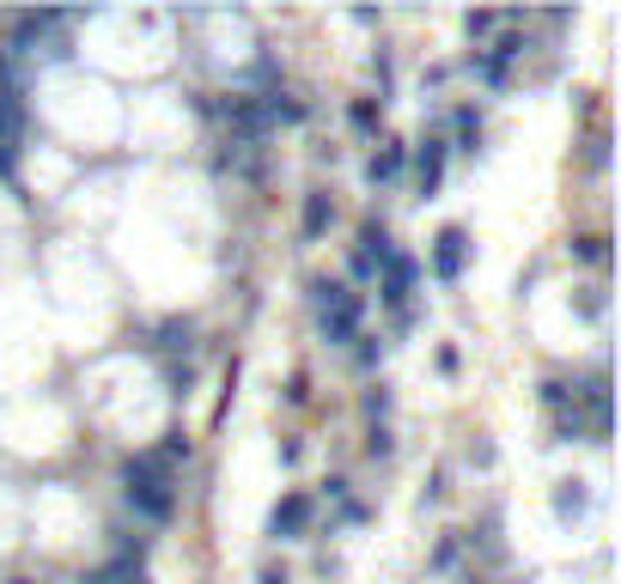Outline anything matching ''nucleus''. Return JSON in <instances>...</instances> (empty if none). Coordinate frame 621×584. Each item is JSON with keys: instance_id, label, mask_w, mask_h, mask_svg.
<instances>
[{"instance_id": "nucleus-7", "label": "nucleus", "mask_w": 621, "mask_h": 584, "mask_svg": "<svg viewBox=\"0 0 621 584\" xmlns=\"http://www.w3.org/2000/svg\"><path fill=\"white\" fill-rule=\"evenodd\" d=\"M335 219V207H329V195H305V214H299V231H305V244H317L324 238V226Z\"/></svg>"}, {"instance_id": "nucleus-14", "label": "nucleus", "mask_w": 621, "mask_h": 584, "mask_svg": "<svg viewBox=\"0 0 621 584\" xmlns=\"http://www.w3.org/2000/svg\"><path fill=\"white\" fill-rule=\"evenodd\" d=\"M378 359H384V341H366V347H359V371H372Z\"/></svg>"}, {"instance_id": "nucleus-8", "label": "nucleus", "mask_w": 621, "mask_h": 584, "mask_svg": "<svg viewBox=\"0 0 621 584\" xmlns=\"http://www.w3.org/2000/svg\"><path fill=\"white\" fill-rule=\"evenodd\" d=\"M415 170H420V189H439V177H445V140H420Z\"/></svg>"}, {"instance_id": "nucleus-11", "label": "nucleus", "mask_w": 621, "mask_h": 584, "mask_svg": "<svg viewBox=\"0 0 621 584\" xmlns=\"http://www.w3.org/2000/svg\"><path fill=\"white\" fill-rule=\"evenodd\" d=\"M347 116H354V128H372V123H378V104H372V98H359Z\"/></svg>"}, {"instance_id": "nucleus-4", "label": "nucleus", "mask_w": 621, "mask_h": 584, "mask_svg": "<svg viewBox=\"0 0 621 584\" xmlns=\"http://www.w3.org/2000/svg\"><path fill=\"white\" fill-rule=\"evenodd\" d=\"M464 262H469L464 226H445V231L433 238V275H439V280H457V275H464Z\"/></svg>"}, {"instance_id": "nucleus-9", "label": "nucleus", "mask_w": 621, "mask_h": 584, "mask_svg": "<svg viewBox=\"0 0 621 584\" xmlns=\"http://www.w3.org/2000/svg\"><path fill=\"white\" fill-rule=\"evenodd\" d=\"M403 147H384V153L372 158V165H366V177H372V183H390V177H396V170H403Z\"/></svg>"}, {"instance_id": "nucleus-16", "label": "nucleus", "mask_w": 621, "mask_h": 584, "mask_svg": "<svg viewBox=\"0 0 621 584\" xmlns=\"http://www.w3.org/2000/svg\"><path fill=\"white\" fill-rule=\"evenodd\" d=\"M263 584H287V572H263Z\"/></svg>"}, {"instance_id": "nucleus-6", "label": "nucleus", "mask_w": 621, "mask_h": 584, "mask_svg": "<svg viewBox=\"0 0 621 584\" xmlns=\"http://www.w3.org/2000/svg\"><path fill=\"white\" fill-rule=\"evenodd\" d=\"M13 147H18V110L13 92H0V170H13Z\"/></svg>"}, {"instance_id": "nucleus-5", "label": "nucleus", "mask_w": 621, "mask_h": 584, "mask_svg": "<svg viewBox=\"0 0 621 584\" xmlns=\"http://www.w3.org/2000/svg\"><path fill=\"white\" fill-rule=\"evenodd\" d=\"M408 287H415V262L390 250V262H384V305L403 310V305H408ZM403 323H408V317H403Z\"/></svg>"}, {"instance_id": "nucleus-13", "label": "nucleus", "mask_w": 621, "mask_h": 584, "mask_svg": "<svg viewBox=\"0 0 621 584\" xmlns=\"http://www.w3.org/2000/svg\"><path fill=\"white\" fill-rule=\"evenodd\" d=\"M123 572H128V560H116V567H104V572H86V579H79V584H116V579H123Z\"/></svg>"}, {"instance_id": "nucleus-3", "label": "nucleus", "mask_w": 621, "mask_h": 584, "mask_svg": "<svg viewBox=\"0 0 621 584\" xmlns=\"http://www.w3.org/2000/svg\"><path fill=\"white\" fill-rule=\"evenodd\" d=\"M305 530H310V499H305V493H287V499L268 511V536L293 542V536H305Z\"/></svg>"}, {"instance_id": "nucleus-2", "label": "nucleus", "mask_w": 621, "mask_h": 584, "mask_svg": "<svg viewBox=\"0 0 621 584\" xmlns=\"http://www.w3.org/2000/svg\"><path fill=\"white\" fill-rule=\"evenodd\" d=\"M310 305H317V329H324V341H335V347L359 341V299L342 287V280H310Z\"/></svg>"}, {"instance_id": "nucleus-15", "label": "nucleus", "mask_w": 621, "mask_h": 584, "mask_svg": "<svg viewBox=\"0 0 621 584\" xmlns=\"http://www.w3.org/2000/svg\"><path fill=\"white\" fill-rule=\"evenodd\" d=\"M499 18L494 13H469V37H482V31H494Z\"/></svg>"}, {"instance_id": "nucleus-12", "label": "nucleus", "mask_w": 621, "mask_h": 584, "mask_svg": "<svg viewBox=\"0 0 621 584\" xmlns=\"http://www.w3.org/2000/svg\"><path fill=\"white\" fill-rule=\"evenodd\" d=\"M573 256H585V262H604L609 250H604V238H579V244H573Z\"/></svg>"}, {"instance_id": "nucleus-10", "label": "nucleus", "mask_w": 621, "mask_h": 584, "mask_svg": "<svg viewBox=\"0 0 621 584\" xmlns=\"http://www.w3.org/2000/svg\"><path fill=\"white\" fill-rule=\"evenodd\" d=\"M457 140H464V147H457V153H476V140H482V116H476V110H457Z\"/></svg>"}, {"instance_id": "nucleus-1", "label": "nucleus", "mask_w": 621, "mask_h": 584, "mask_svg": "<svg viewBox=\"0 0 621 584\" xmlns=\"http://www.w3.org/2000/svg\"><path fill=\"white\" fill-rule=\"evenodd\" d=\"M123 499L135 506L140 523H172V511H177L172 469H165L159 457H135L128 462V475H123Z\"/></svg>"}]
</instances>
